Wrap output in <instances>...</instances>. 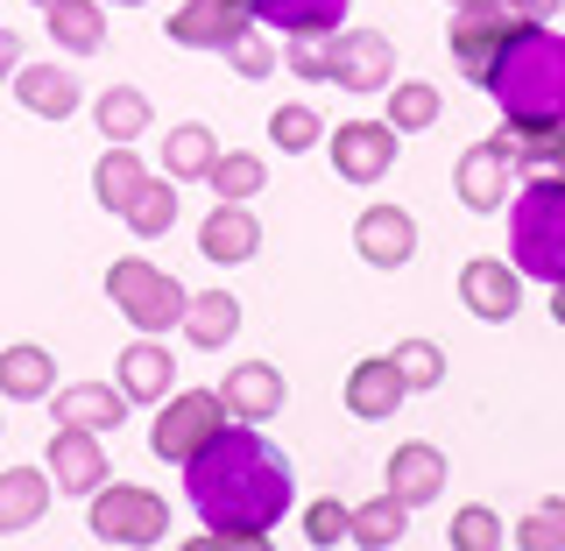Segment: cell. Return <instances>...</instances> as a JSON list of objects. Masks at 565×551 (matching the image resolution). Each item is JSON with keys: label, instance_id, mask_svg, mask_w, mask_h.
Listing matches in <instances>:
<instances>
[{"label": "cell", "instance_id": "cell-1", "mask_svg": "<svg viewBox=\"0 0 565 551\" xmlns=\"http://www.w3.org/2000/svg\"><path fill=\"white\" fill-rule=\"evenodd\" d=\"M184 488L199 523H212V538L191 551H262L269 530L290 517V459H282L255 424H226L220 438H205L184 459Z\"/></svg>", "mask_w": 565, "mask_h": 551}, {"label": "cell", "instance_id": "cell-2", "mask_svg": "<svg viewBox=\"0 0 565 551\" xmlns=\"http://www.w3.org/2000/svg\"><path fill=\"white\" fill-rule=\"evenodd\" d=\"M488 93L502 120H565V29L530 22L502 57L488 64Z\"/></svg>", "mask_w": 565, "mask_h": 551}, {"label": "cell", "instance_id": "cell-3", "mask_svg": "<svg viewBox=\"0 0 565 551\" xmlns=\"http://www.w3.org/2000/svg\"><path fill=\"white\" fill-rule=\"evenodd\" d=\"M509 255L516 276L530 283H558L565 276V177H530L509 205Z\"/></svg>", "mask_w": 565, "mask_h": 551}, {"label": "cell", "instance_id": "cell-4", "mask_svg": "<svg viewBox=\"0 0 565 551\" xmlns=\"http://www.w3.org/2000/svg\"><path fill=\"white\" fill-rule=\"evenodd\" d=\"M85 523H93L99 544H120V551H149L170 538V502L156 488H128V481H99L85 495Z\"/></svg>", "mask_w": 565, "mask_h": 551}, {"label": "cell", "instance_id": "cell-5", "mask_svg": "<svg viewBox=\"0 0 565 551\" xmlns=\"http://www.w3.org/2000/svg\"><path fill=\"white\" fill-rule=\"evenodd\" d=\"M106 297H114V311L128 318L135 332H170L177 318H184V283L170 269H156L149 255H120L114 269H106Z\"/></svg>", "mask_w": 565, "mask_h": 551}, {"label": "cell", "instance_id": "cell-6", "mask_svg": "<svg viewBox=\"0 0 565 551\" xmlns=\"http://www.w3.org/2000/svg\"><path fill=\"white\" fill-rule=\"evenodd\" d=\"M537 22V14H523L516 0H467V8H452V29H446V43H452V64L467 71L473 85L488 78V64L502 57L516 35Z\"/></svg>", "mask_w": 565, "mask_h": 551}, {"label": "cell", "instance_id": "cell-7", "mask_svg": "<svg viewBox=\"0 0 565 551\" xmlns=\"http://www.w3.org/2000/svg\"><path fill=\"white\" fill-rule=\"evenodd\" d=\"M226 424H234V411L220 403V389H170L156 424H149V453L170 459V467H184V459L199 453L205 438H220Z\"/></svg>", "mask_w": 565, "mask_h": 551}, {"label": "cell", "instance_id": "cell-8", "mask_svg": "<svg viewBox=\"0 0 565 551\" xmlns=\"http://www.w3.org/2000/svg\"><path fill=\"white\" fill-rule=\"evenodd\" d=\"M326 50H332V78L326 85H347V93H361V99L396 85V43H388L382 29H332Z\"/></svg>", "mask_w": 565, "mask_h": 551}, {"label": "cell", "instance_id": "cell-9", "mask_svg": "<svg viewBox=\"0 0 565 551\" xmlns=\"http://www.w3.org/2000/svg\"><path fill=\"white\" fill-rule=\"evenodd\" d=\"M326 156L340 170V184H382L396 170V128L388 120H340L326 135Z\"/></svg>", "mask_w": 565, "mask_h": 551}, {"label": "cell", "instance_id": "cell-10", "mask_svg": "<svg viewBox=\"0 0 565 551\" xmlns=\"http://www.w3.org/2000/svg\"><path fill=\"white\" fill-rule=\"evenodd\" d=\"M509 184H516V156H509L502 135L473 141V149L459 156V170H452V191H459V205H467V212H502L509 205Z\"/></svg>", "mask_w": 565, "mask_h": 551}, {"label": "cell", "instance_id": "cell-11", "mask_svg": "<svg viewBox=\"0 0 565 551\" xmlns=\"http://www.w3.org/2000/svg\"><path fill=\"white\" fill-rule=\"evenodd\" d=\"M459 305L481 318V326H509V318L523 311V276H516V262L473 255L467 269H459Z\"/></svg>", "mask_w": 565, "mask_h": 551}, {"label": "cell", "instance_id": "cell-12", "mask_svg": "<svg viewBox=\"0 0 565 551\" xmlns=\"http://www.w3.org/2000/svg\"><path fill=\"white\" fill-rule=\"evenodd\" d=\"M43 474H50V488H57V495H93L106 481L99 432H85V424H57L50 446H43Z\"/></svg>", "mask_w": 565, "mask_h": 551}, {"label": "cell", "instance_id": "cell-13", "mask_svg": "<svg viewBox=\"0 0 565 551\" xmlns=\"http://www.w3.org/2000/svg\"><path fill=\"white\" fill-rule=\"evenodd\" d=\"M247 22H255L247 0H184V8L170 14V43L177 50H212V57H220Z\"/></svg>", "mask_w": 565, "mask_h": 551}, {"label": "cell", "instance_id": "cell-14", "mask_svg": "<svg viewBox=\"0 0 565 551\" xmlns=\"http://www.w3.org/2000/svg\"><path fill=\"white\" fill-rule=\"evenodd\" d=\"M353 255H361L367 269H403V262L417 255V220L403 205H367L361 220H353Z\"/></svg>", "mask_w": 565, "mask_h": 551}, {"label": "cell", "instance_id": "cell-15", "mask_svg": "<svg viewBox=\"0 0 565 551\" xmlns=\"http://www.w3.org/2000/svg\"><path fill=\"white\" fill-rule=\"evenodd\" d=\"M170 382H177V353L156 340V332H141L135 347L114 353V389H120L128 403H163Z\"/></svg>", "mask_w": 565, "mask_h": 551}, {"label": "cell", "instance_id": "cell-16", "mask_svg": "<svg viewBox=\"0 0 565 551\" xmlns=\"http://www.w3.org/2000/svg\"><path fill=\"white\" fill-rule=\"evenodd\" d=\"M382 474H388V495H396L403 509H424V502H438L446 495V453L438 446H424V438H411V446H396L382 459Z\"/></svg>", "mask_w": 565, "mask_h": 551}, {"label": "cell", "instance_id": "cell-17", "mask_svg": "<svg viewBox=\"0 0 565 551\" xmlns=\"http://www.w3.org/2000/svg\"><path fill=\"white\" fill-rule=\"evenodd\" d=\"M199 255L220 262V269H234V262H255V255H262L255 212H247L241 199H220V205L205 212V226H199Z\"/></svg>", "mask_w": 565, "mask_h": 551}, {"label": "cell", "instance_id": "cell-18", "mask_svg": "<svg viewBox=\"0 0 565 551\" xmlns=\"http://www.w3.org/2000/svg\"><path fill=\"white\" fill-rule=\"evenodd\" d=\"M282 396H290V389H282V368H269V361H241V368H226V382H220V403H226L241 424L276 417Z\"/></svg>", "mask_w": 565, "mask_h": 551}, {"label": "cell", "instance_id": "cell-19", "mask_svg": "<svg viewBox=\"0 0 565 551\" xmlns=\"http://www.w3.org/2000/svg\"><path fill=\"white\" fill-rule=\"evenodd\" d=\"M14 99L29 106L35 120H71L85 99L78 71H57V64H14Z\"/></svg>", "mask_w": 565, "mask_h": 551}, {"label": "cell", "instance_id": "cell-20", "mask_svg": "<svg viewBox=\"0 0 565 551\" xmlns=\"http://www.w3.org/2000/svg\"><path fill=\"white\" fill-rule=\"evenodd\" d=\"M403 396H411V389H403V375H396V361H388V353H367V361L347 368V411L361 417V424L388 417Z\"/></svg>", "mask_w": 565, "mask_h": 551}, {"label": "cell", "instance_id": "cell-21", "mask_svg": "<svg viewBox=\"0 0 565 551\" xmlns=\"http://www.w3.org/2000/svg\"><path fill=\"white\" fill-rule=\"evenodd\" d=\"M50 403H57V424H85V432H120V417H128V396H120L114 382H71V389H50Z\"/></svg>", "mask_w": 565, "mask_h": 551}, {"label": "cell", "instance_id": "cell-22", "mask_svg": "<svg viewBox=\"0 0 565 551\" xmlns=\"http://www.w3.org/2000/svg\"><path fill=\"white\" fill-rule=\"evenodd\" d=\"M177 326H184V340L199 347V353H220V347L241 332V297H226V290H191Z\"/></svg>", "mask_w": 565, "mask_h": 551}, {"label": "cell", "instance_id": "cell-23", "mask_svg": "<svg viewBox=\"0 0 565 551\" xmlns=\"http://www.w3.org/2000/svg\"><path fill=\"white\" fill-rule=\"evenodd\" d=\"M50 389H57V353H50V347L22 340V347L0 353V396H8V403H43Z\"/></svg>", "mask_w": 565, "mask_h": 551}, {"label": "cell", "instance_id": "cell-24", "mask_svg": "<svg viewBox=\"0 0 565 551\" xmlns=\"http://www.w3.org/2000/svg\"><path fill=\"white\" fill-rule=\"evenodd\" d=\"M502 141H509V156H516V170L565 177V120H509Z\"/></svg>", "mask_w": 565, "mask_h": 551}, {"label": "cell", "instance_id": "cell-25", "mask_svg": "<svg viewBox=\"0 0 565 551\" xmlns=\"http://www.w3.org/2000/svg\"><path fill=\"white\" fill-rule=\"evenodd\" d=\"M247 8H255L262 29H282V35H332L353 0H247Z\"/></svg>", "mask_w": 565, "mask_h": 551}, {"label": "cell", "instance_id": "cell-26", "mask_svg": "<svg viewBox=\"0 0 565 551\" xmlns=\"http://www.w3.org/2000/svg\"><path fill=\"white\" fill-rule=\"evenodd\" d=\"M43 22H50V35H57L64 57H93V50L106 43V8H99V0H50Z\"/></svg>", "mask_w": 565, "mask_h": 551}, {"label": "cell", "instance_id": "cell-27", "mask_svg": "<svg viewBox=\"0 0 565 551\" xmlns=\"http://www.w3.org/2000/svg\"><path fill=\"white\" fill-rule=\"evenodd\" d=\"M43 509H50V474L43 467H8L0 474V538L43 523Z\"/></svg>", "mask_w": 565, "mask_h": 551}, {"label": "cell", "instance_id": "cell-28", "mask_svg": "<svg viewBox=\"0 0 565 551\" xmlns=\"http://www.w3.org/2000/svg\"><path fill=\"white\" fill-rule=\"evenodd\" d=\"M403 530H411V509H403L388 488L375 495V502L347 509V544H361V551H396V544H403Z\"/></svg>", "mask_w": 565, "mask_h": 551}, {"label": "cell", "instance_id": "cell-29", "mask_svg": "<svg viewBox=\"0 0 565 551\" xmlns=\"http://www.w3.org/2000/svg\"><path fill=\"white\" fill-rule=\"evenodd\" d=\"M93 128L106 141H141V128H156V106H149V93H135V85H106L93 99Z\"/></svg>", "mask_w": 565, "mask_h": 551}, {"label": "cell", "instance_id": "cell-30", "mask_svg": "<svg viewBox=\"0 0 565 551\" xmlns=\"http://www.w3.org/2000/svg\"><path fill=\"white\" fill-rule=\"evenodd\" d=\"M212 156H220V141H212L205 120H184V128L163 135V177H170V184H205Z\"/></svg>", "mask_w": 565, "mask_h": 551}, {"label": "cell", "instance_id": "cell-31", "mask_svg": "<svg viewBox=\"0 0 565 551\" xmlns=\"http://www.w3.org/2000/svg\"><path fill=\"white\" fill-rule=\"evenodd\" d=\"M141 177H149V163L135 156V141H106V156H99V170H93V199L106 212H128V199L141 191Z\"/></svg>", "mask_w": 565, "mask_h": 551}, {"label": "cell", "instance_id": "cell-32", "mask_svg": "<svg viewBox=\"0 0 565 551\" xmlns=\"http://www.w3.org/2000/svg\"><path fill=\"white\" fill-rule=\"evenodd\" d=\"M205 184H212V199H255L262 184H269V163H262L255 149H220L212 156V170H205Z\"/></svg>", "mask_w": 565, "mask_h": 551}, {"label": "cell", "instance_id": "cell-33", "mask_svg": "<svg viewBox=\"0 0 565 551\" xmlns=\"http://www.w3.org/2000/svg\"><path fill=\"white\" fill-rule=\"evenodd\" d=\"M120 220L135 226V241H163L170 226H177V184H170V177H163V184H156V177H141V191L128 199Z\"/></svg>", "mask_w": 565, "mask_h": 551}, {"label": "cell", "instance_id": "cell-34", "mask_svg": "<svg viewBox=\"0 0 565 551\" xmlns=\"http://www.w3.org/2000/svg\"><path fill=\"white\" fill-rule=\"evenodd\" d=\"M438 85H424V78H403V85H388V128L396 135H417V128H438Z\"/></svg>", "mask_w": 565, "mask_h": 551}, {"label": "cell", "instance_id": "cell-35", "mask_svg": "<svg viewBox=\"0 0 565 551\" xmlns=\"http://www.w3.org/2000/svg\"><path fill=\"white\" fill-rule=\"evenodd\" d=\"M446 544H452V551H502V544H509V523L494 517L488 502H467V509L446 523Z\"/></svg>", "mask_w": 565, "mask_h": 551}, {"label": "cell", "instance_id": "cell-36", "mask_svg": "<svg viewBox=\"0 0 565 551\" xmlns=\"http://www.w3.org/2000/svg\"><path fill=\"white\" fill-rule=\"evenodd\" d=\"M388 361H396V375H403V389H411V396H424V389L446 382V347H431V340H403Z\"/></svg>", "mask_w": 565, "mask_h": 551}, {"label": "cell", "instance_id": "cell-37", "mask_svg": "<svg viewBox=\"0 0 565 551\" xmlns=\"http://www.w3.org/2000/svg\"><path fill=\"white\" fill-rule=\"evenodd\" d=\"M509 544H516V551H565V495H552V502L530 509V517L509 530Z\"/></svg>", "mask_w": 565, "mask_h": 551}, {"label": "cell", "instance_id": "cell-38", "mask_svg": "<svg viewBox=\"0 0 565 551\" xmlns=\"http://www.w3.org/2000/svg\"><path fill=\"white\" fill-rule=\"evenodd\" d=\"M269 141L282 156H305V149L326 141V120H318L311 106H276V114H269Z\"/></svg>", "mask_w": 565, "mask_h": 551}, {"label": "cell", "instance_id": "cell-39", "mask_svg": "<svg viewBox=\"0 0 565 551\" xmlns=\"http://www.w3.org/2000/svg\"><path fill=\"white\" fill-rule=\"evenodd\" d=\"M220 57H226V71H241V78H269V71H276V43H269V29H262V22H247Z\"/></svg>", "mask_w": 565, "mask_h": 551}, {"label": "cell", "instance_id": "cell-40", "mask_svg": "<svg viewBox=\"0 0 565 551\" xmlns=\"http://www.w3.org/2000/svg\"><path fill=\"white\" fill-rule=\"evenodd\" d=\"M305 538L318 551H326V544H347V502H332V495H326V502H311L305 509Z\"/></svg>", "mask_w": 565, "mask_h": 551}, {"label": "cell", "instance_id": "cell-41", "mask_svg": "<svg viewBox=\"0 0 565 551\" xmlns=\"http://www.w3.org/2000/svg\"><path fill=\"white\" fill-rule=\"evenodd\" d=\"M290 71H297V78H311V85H326V78H332L326 35H290Z\"/></svg>", "mask_w": 565, "mask_h": 551}, {"label": "cell", "instance_id": "cell-42", "mask_svg": "<svg viewBox=\"0 0 565 551\" xmlns=\"http://www.w3.org/2000/svg\"><path fill=\"white\" fill-rule=\"evenodd\" d=\"M14 64H22V35L0 29V78H14Z\"/></svg>", "mask_w": 565, "mask_h": 551}, {"label": "cell", "instance_id": "cell-43", "mask_svg": "<svg viewBox=\"0 0 565 551\" xmlns=\"http://www.w3.org/2000/svg\"><path fill=\"white\" fill-rule=\"evenodd\" d=\"M516 8H523V14H537V22H544V14H558V0H516Z\"/></svg>", "mask_w": 565, "mask_h": 551}, {"label": "cell", "instance_id": "cell-44", "mask_svg": "<svg viewBox=\"0 0 565 551\" xmlns=\"http://www.w3.org/2000/svg\"><path fill=\"white\" fill-rule=\"evenodd\" d=\"M552 318H558V326H565V276L552 283Z\"/></svg>", "mask_w": 565, "mask_h": 551}, {"label": "cell", "instance_id": "cell-45", "mask_svg": "<svg viewBox=\"0 0 565 551\" xmlns=\"http://www.w3.org/2000/svg\"><path fill=\"white\" fill-rule=\"evenodd\" d=\"M99 8H106V0H99ZM114 8H141V0H114Z\"/></svg>", "mask_w": 565, "mask_h": 551}, {"label": "cell", "instance_id": "cell-46", "mask_svg": "<svg viewBox=\"0 0 565 551\" xmlns=\"http://www.w3.org/2000/svg\"><path fill=\"white\" fill-rule=\"evenodd\" d=\"M446 8H467V0H446Z\"/></svg>", "mask_w": 565, "mask_h": 551}, {"label": "cell", "instance_id": "cell-47", "mask_svg": "<svg viewBox=\"0 0 565 551\" xmlns=\"http://www.w3.org/2000/svg\"><path fill=\"white\" fill-rule=\"evenodd\" d=\"M35 8H50V0H35Z\"/></svg>", "mask_w": 565, "mask_h": 551}, {"label": "cell", "instance_id": "cell-48", "mask_svg": "<svg viewBox=\"0 0 565 551\" xmlns=\"http://www.w3.org/2000/svg\"><path fill=\"white\" fill-rule=\"evenodd\" d=\"M558 14H565V0H558Z\"/></svg>", "mask_w": 565, "mask_h": 551}]
</instances>
